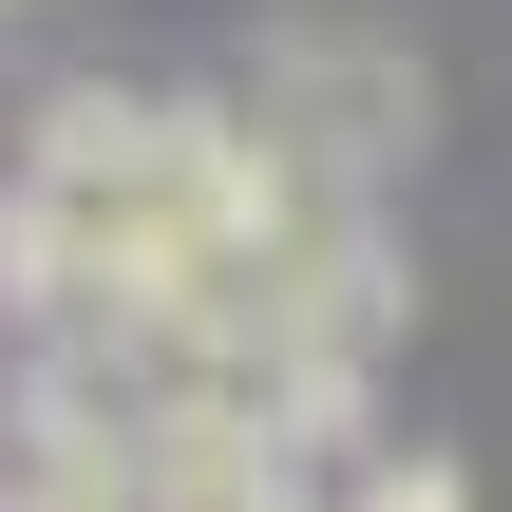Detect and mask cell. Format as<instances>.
I'll return each mask as SVG.
<instances>
[{
  "instance_id": "cell-2",
  "label": "cell",
  "mask_w": 512,
  "mask_h": 512,
  "mask_svg": "<svg viewBox=\"0 0 512 512\" xmlns=\"http://www.w3.org/2000/svg\"><path fill=\"white\" fill-rule=\"evenodd\" d=\"M361 512H456V475H437V456H380V475H361Z\"/></svg>"
},
{
  "instance_id": "cell-1",
  "label": "cell",
  "mask_w": 512,
  "mask_h": 512,
  "mask_svg": "<svg viewBox=\"0 0 512 512\" xmlns=\"http://www.w3.org/2000/svg\"><path fill=\"white\" fill-rule=\"evenodd\" d=\"M266 133H304V152H323V171L361 190V171H380V152L418 133V76H399L380 38H342V19H304V38L266 57Z\"/></svg>"
}]
</instances>
